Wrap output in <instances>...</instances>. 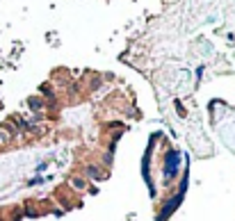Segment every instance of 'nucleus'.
<instances>
[{
    "mask_svg": "<svg viewBox=\"0 0 235 221\" xmlns=\"http://www.w3.org/2000/svg\"><path fill=\"white\" fill-rule=\"evenodd\" d=\"M30 105H32V109H41V100H39V98H32Z\"/></svg>",
    "mask_w": 235,
    "mask_h": 221,
    "instance_id": "7ed1b4c3",
    "label": "nucleus"
},
{
    "mask_svg": "<svg viewBox=\"0 0 235 221\" xmlns=\"http://www.w3.org/2000/svg\"><path fill=\"white\" fill-rule=\"evenodd\" d=\"M85 185H87V180H82V178H73V187H78V189H82Z\"/></svg>",
    "mask_w": 235,
    "mask_h": 221,
    "instance_id": "f03ea898",
    "label": "nucleus"
},
{
    "mask_svg": "<svg viewBox=\"0 0 235 221\" xmlns=\"http://www.w3.org/2000/svg\"><path fill=\"white\" fill-rule=\"evenodd\" d=\"M176 169H178V155L171 150V153L167 155V169H164V173H167V178H171V175L176 173Z\"/></svg>",
    "mask_w": 235,
    "mask_h": 221,
    "instance_id": "f257e3e1",
    "label": "nucleus"
}]
</instances>
